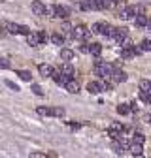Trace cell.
Instances as JSON below:
<instances>
[{
  "mask_svg": "<svg viewBox=\"0 0 151 158\" xmlns=\"http://www.w3.org/2000/svg\"><path fill=\"white\" fill-rule=\"evenodd\" d=\"M111 147H113V151H115L117 154H123V152H125V147H123L119 141H113V145H111Z\"/></svg>",
  "mask_w": 151,
  "mask_h": 158,
  "instance_id": "d4e9b609",
  "label": "cell"
},
{
  "mask_svg": "<svg viewBox=\"0 0 151 158\" xmlns=\"http://www.w3.org/2000/svg\"><path fill=\"white\" fill-rule=\"evenodd\" d=\"M128 149H130L132 156H138V154H142V151H144V149H142V145H138V143H130V147H128Z\"/></svg>",
  "mask_w": 151,
  "mask_h": 158,
  "instance_id": "d6986e66",
  "label": "cell"
},
{
  "mask_svg": "<svg viewBox=\"0 0 151 158\" xmlns=\"http://www.w3.org/2000/svg\"><path fill=\"white\" fill-rule=\"evenodd\" d=\"M61 73H63L64 77H68V79H70V77L76 73V70H74V66H72L70 62H64V64L61 66Z\"/></svg>",
  "mask_w": 151,
  "mask_h": 158,
  "instance_id": "8fae6325",
  "label": "cell"
},
{
  "mask_svg": "<svg viewBox=\"0 0 151 158\" xmlns=\"http://www.w3.org/2000/svg\"><path fill=\"white\" fill-rule=\"evenodd\" d=\"M51 77H53V81H55L57 85H63V87H64V85H66V81H68V77H64L61 72H59V73H55V72H53V75H51Z\"/></svg>",
  "mask_w": 151,
  "mask_h": 158,
  "instance_id": "2e32d148",
  "label": "cell"
},
{
  "mask_svg": "<svg viewBox=\"0 0 151 158\" xmlns=\"http://www.w3.org/2000/svg\"><path fill=\"white\" fill-rule=\"evenodd\" d=\"M147 23H149V19H147L145 15H136V17H134V25H136L138 28H145Z\"/></svg>",
  "mask_w": 151,
  "mask_h": 158,
  "instance_id": "9a60e30c",
  "label": "cell"
},
{
  "mask_svg": "<svg viewBox=\"0 0 151 158\" xmlns=\"http://www.w3.org/2000/svg\"><path fill=\"white\" fill-rule=\"evenodd\" d=\"M68 126H70V130H80V124H76V123H70Z\"/></svg>",
  "mask_w": 151,
  "mask_h": 158,
  "instance_id": "1f68e13d",
  "label": "cell"
},
{
  "mask_svg": "<svg viewBox=\"0 0 151 158\" xmlns=\"http://www.w3.org/2000/svg\"><path fill=\"white\" fill-rule=\"evenodd\" d=\"M72 36H74L76 40H85V38H89V30H87V27L78 25L76 28H72Z\"/></svg>",
  "mask_w": 151,
  "mask_h": 158,
  "instance_id": "8992f818",
  "label": "cell"
},
{
  "mask_svg": "<svg viewBox=\"0 0 151 158\" xmlns=\"http://www.w3.org/2000/svg\"><path fill=\"white\" fill-rule=\"evenodd\" d=\"M17 75L21 77L23 81H28V83L32 81V75H30V72H27V70H19V72H17Z\"/></svg>",
  "mask_w": 151,
  "mask_h": 158,
  "instance_id": "44dd1931",
  "label": "cell"
},
{
  "mask_svg": "<svg viewBox=\"0 0 151 158\" xmlns=\"http://www.w3.org/2000/svg\"><path fill=\"white\" fill-rule=\"evenodd\" d=\"M136 13H138L136 6H127V8L121 11V19H123V21H128V19H134Z\"/></svg>",
  "mask_w": 151,
  "mask_h": 158,
  "instance_id": "ba28073f",
  "label": "cell"
},
{
  "mask_svg": "<svg viewBox=\"0 0 151 158\" xmlns=\"http://www.w3.org/2000/svg\"><path fill=\"white\" fill-rule=\"evenodd\" d=\"M144 139H145V137H144V134H134V139H132V143H138V145H144Z\"/></svg>",
  "mask_w": 151,
  "mask_h": 158,
  "instance_id": "484cf974",
  "label": "cell"
},
{
  "mask_svg": "<svg viewBox=\"0 0 151 158\" xmlns=\"http://www.w3.org/2000/svg\"><path fill=\"white\" fill-rule=\"evenodd\" d=\"M28 158H47V156H45L44 152H38V151H36V152H30Z\"/></svg>",
  "mask_w": 151,
  "mask_h": 158,
  "instance_id": "f546056e",
  "label": "cell"
},
{
  "mask_svg": "<svg viewBox=\"0 0 151 158\" xmlns=\"http://www.w3.org/2000/svg\"><path fill=\"white\" fill-rule=\"evenodd\" d=\"M117 113L119 115H128L130 113V106L128 104H119L117 106Z\"/></svg>",
  "mask_w": 151,
  "mask_h": 158,
  "instance_id": "7402d4cb",
  "label": "cell"
},
{
  "mask_svg": "<svg viewBox=\"0 0 151 158\" xmlns=\"http://www.w3.org/2000/svg\"><path fill=\"white\" fill-rule=\"evenodd\" d=\"M145 28H147V30H151V21L147 23V27H145Z\"/></svg>",
  "mask_w": 151,
  "mask_h": 158,
  "instance_id": "d6a6232c",
  "label": "cell"
},
{
  "mask_svg": "<svg viewBox=\"0 0 151 158\" xmlns=\"http://www.w3.org/2000/svg\"><path fill=\"white\" fill-rule=\"evenodd\" d=\"M64 89H66L70 94H78V92H80V83L74 81V79H68L66 85H64Z\"/></svg>",
  "mask_w": 151,
  "mask_h": 158,
  "instance_id": "30bf717a",
  "label": "cell"
},
{
  "mask_svg": "<svg viewBox=\"0 0 151 158\" xmlns=\"http://www.w3.org/2000/svg\"><path fill=\"white\" fill-rule=\"evenodd\" d=\"M111 85H106V83H97V81H91L87 85V90L91 94H98V92H104V90H110Z\"/></svg>",
  "mask_w": 151,
  "mask_h": 158,
  "instance_id": "5b68a950",
  "label": "cell"
},
{
  "mask_svg": "<svg viewBox=\"0 0 151 158\" xmlns=\"http://www.w3.org/2000/svg\"><path fill=\"white\" fill-rule=\"evenodd\" d=\"M110 79H111L113 83H125V81H127V73H125L123 70H115V68H113Z\"/></svg>",
  "mask_w": 151,
  "mask_h": 158,
  "instance_id": "52a82bcc",
  "label": "cell"
},
{
  "mask_svg": "<svg viewBox=\"0 0 151 158\" xmlns=\"http://www.w3.org/2000/svg\"><path fill=\"white\" fill-rule=\"evenodd\" d=\"M51 42H53L55 45H63V44H64V36L59 34V32H55V34L51 36Z\"/></svg>",
  "mask_w": 151,
  "mask_h": 158,
  "instance_id": "ac0fdd59",
  "label": "cell"
},
{
  "mask_svg": "<svg viewBox=\"0 0 151 158\" xmlns=\"http://www.w3.org/2000/svg\"><path fill=\"white\" fill-rule=\"evenodd\" d=\"M45 40H47V36H45L44 32H30V34L27 36V44H28L30 47H36V45L44 44Z\"/></svg>",
  "mask_w": 151,
  "mask_h": 158,
  "instance_id": "3957f363",
  "label": "cell"
},
{
  "mask_svg": "<svg viewBox=\"0 0 151 158\" xmlns=\"http://www.w3.org/2000/svg\"><path fill=\"white\" fill-rule=\"evenodd\" d=\"M11 64H10V60L8 58H0V70H8Z\"/></svg>",
  "mask_w": 151,
  "mask_h": 158,
  "instance_id": "83f0119b",
  "label": "cell"
},
{
  "mask_svg": "<svg viewBox=\"0 0 151 158\" xmlns=\"http://www.w3.org/2000/svg\"><path fill=\"white\" fill-rule=\"evenodd\" d=\"M61 30H63V34H72V25L70 23H63L61 25Z\"/></svg>",
  "mask_w": 151,
  "mask_h": 158,
  "instance_id": "4316f807",
  "label": "cell"
},
{
  "mask_svg": "<svg viewBox=\"0 0 151 158\" xmlns=\"http://www.w3.org/2000/svg\"><path fill=\"white\" fill-rule=\"evenodd\" d=\"M134 158H144V156H142V154H138V156H134Z\"/></svg>",
  "mask_w": 151,
  "mask_h": 158,
  "instance_id": "836d02e7",
  "label": "cell"
},
{
  "mask_svg": "<svg viewBox=\"0 0 151 158\" xmlns=\"http://www.w3.org/2000/svg\"><path fill=\"white\" fill-rule=\"evenodd\" d=\"M36 113L38 115H42V117H64V109L63 107H44V106H40L36 109Z\"/></svg>",
  "mask_w": 151,
  "mask_h": 158,
  "instance_id": "6da1fadb",
  "label": "cell"
},
{
  "mask_svg": "<svg viewBox=\"0 0 151 158\" xmlns=\"http://www.w3.org/2000/svg\"><path fill=\"white\" fill-rule=\"evenodd\" d=\"M38 72H40V75H44V77H51L53 75V68L49 64H40L38 66Z\"/></svg>",
  "mask_w": 151,
  "mask_h": 158,
  "instance_id": "5bb4252c",
  "label": "cell"
},
{
  "mask_svg": "<svg viewBox=\"0 0 151 158\" xmlns=\"http://www.w3.org/2000/svg\"><path fill=\"white\" fill-rule=\"evenodd\" d=\"M149 124H151V121H149Z\"/></svg>",
  "mask_w": 151,
  "mask_h": 158,
  "instance_id": "e575fe53",
  "label": "cell"
},
{
  "mask_svg": "<svg viewBox=\"0 0 151 158\" xmlns=\"http://www.w3.org/2000/svg\"><path fill=\"white\" fill-rule=\"evenodd\" d=\"M6 87H10V89H11V90H15V92L19 90V87H17V85H15L13 81H6Z\"/></svg>",
  "mask_w": 151,
  "mask_h": 158,
  "instance_id": "4dcf8cb0",
  "label": "cell"
},
{
  "mask_svg": "<svg viewBox=\"0 0 151 158\" xmlns=\"http://www.w3.org/2000/svg\"><path fill=\"white\" fill-rule=\"evenodd\" d=\"M4 28H6L10 34H25V36L30 34V28H28V27L15 25V23H4Z\"/></svg>",
  "mask_w": 151,
  "mask_h": 158,
  "instance_id": "277c9868",
  "label": "cell"
},
{
  "mask_svg": "<svg viewBox=\"0 0 151 158\" xmlns=\"http://www.w3.org/2000/svg\"><path fill=\"white\" fill-rule=\"evenodd\" d=\"M61 58H63V60H72V58H74V51L72 49H63L61 51Z\"/></svg>",
  "mask_w": 151,
  "mask_h": 158,
  "instance_id": "ffe728a7",
  "label": "cell"
},
{
  "mask_svg": "<svg viewBox=\"0 0 151 158\" xmlns=\"http://www.w3.org/2000/svg\"><path fill=\"white\" fill-rule=\"evenodd\" d=\"M68 8L64 6H53V17H59V19H66L68 17Z\"/></svg>",
  "mask_w": 151,
  "mask_h": 158,
  "instance_id": "9c48e42d",
  "label": "cell"
},
{
  "mask_svg": "<svg viewBox=\"0 0 151 158\" xmlns=\"http://www.w3.org/2000/svg\"><path fill=\"white\" fill-rule=\"evenodd\" d=\"M140 49H142V53H144V51H151V40H142Z\"/></svg>",
  "mask_w": 151,
  "mask_h": 158,
  "instance_id": "cb8c5ba5",
  "label": "cell"
},
{
  "mask_svg": "<svg viewBox=\"0 0 151 158\" xmlns=\"http://www.w3.org/2000/svg\"><path fill=\"white\" fill-rule=\"evenodd\" d=\"M111 72H113V66L111 64H106V62H100V60L94 62V73H97V75H100L104 79H110Z\"/></svg>",
  "mask_w": 151,
  "mask_h": 158,
  "instance_id": "7a4b0ae2",
  "label": "cell"
},
{
  "mask_svg": "<svg viewBox=\"0 0 151 158\" xmlns=\"http://www.w3.org/2000/svg\"><path fill=\"white\" fill-rule=\"evenodd\" d=\"M110 132H115V134H123V132H125V126H123V124H119V123H113V124L110 126Z\"/></svg>",
  "mask_w": 151,
  "mask_h": 158,
  "instance_id": "603a6c76",
  "label": "cell"
},
{
  "mask_svg": "<svg viewBox=\"0 0 151 158\" xmlns=\"http://www.w3.org/2000/svg\"><path fill=\"white\" fill-rule=\"evenodd\" d=\"M32 90H34V94H38V96H44V90H42V87H40V85L32 83Z\"/></svg>",
  "mask_w": 151,
  "mask_h": 158,
  "instance_id": "f1b7e54d",
  "label": "cell"
},
{
  "mask_svg": "<svg viewBox=\"0 0 151 158\" xmlns=\"http://www.w3.org/2000/svg\"><path fill=\"white\" fill-rule=\"evenodd\" d=\"M89 53H91L93 56H100L102 45H100V44H91V45H89Z\"/></svg>",
  "mask_w": 151,
  "mask_h": 158,
  "instance_id": "e0dca14e",
  "label": "cell"
},
{
  "mask_svg": "<svg viewBox=\"0 0 151 158\" xmlns=\"http://www.w3.org/2000/svg\"><path fill=\"white\" fill-rule=\"evenodd\" d=\"M32 11H34V15H45V6L40 2V0H34L32 2Z\"/></svg>",
  "mask_w": 151,
  "mask_h": 158,
  "instance_id": "7c38bea8",
  "label": "cell"
},
{
  "mask_svg": "<svg viewBox=\"0 0 151 158\" xmlns=\"http://www.w3.org/2000/svg\"><path fill=\"white\" fill-rule=\"evenodd\" d=\"M113 40H115L117 44H123L127 40V28H115V36H113Z\"/></svg>",
  "mask_w": 151,
  "mask_h": 158,
  "instance_id": "4fadbf2b",
  "label": "cell"
}]
</instances>
